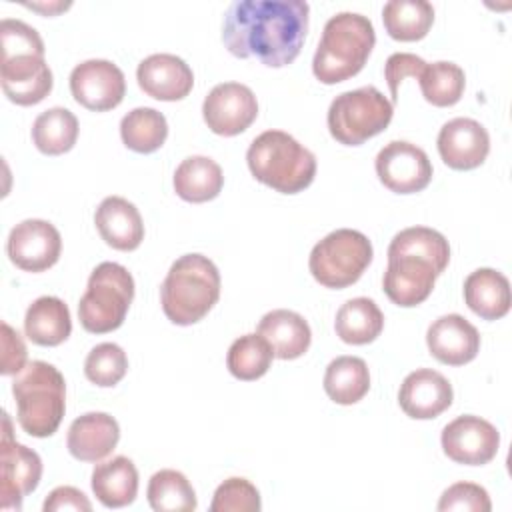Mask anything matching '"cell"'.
<instances>
[{"instance_id": "6da1fadb", "label": "cell", "mask_w": 512, "mask_h": 512, "mask_svg": "<svg viewBox=\"0 0 512 512\" xmlns=\"http://www.w3.org/2000/svg\"><path fill=\"white\" fill-rule=\"evenodd\" d=\"M308 14L304 0H236L224 14L222 42L238 58L282 68L302 50Z\"/></svg>"}, {"instance_id": "7a4b0ae2", "label": "cell", "mask_w": 512, "mask_h": 512, "mask_svg": "<svg viewBox=\"0 0 512 512\" xmlns=\"http://www.w3.org/2000/svg\"><path fill=\"white\" fill-rule=\"evenodd\" d=\"M450 262L448 240L434 228L410 226L388 246V268L382 278L384 294L402 308L422 304L436 278Z\"/></svg>"}, {"instance_id": "3957f363", "label": "cell", "mask_w": 512, "mask_h": 512, "mask_svg": "<svg viewBox=\"0 0 512 512\" xmlns=\"http://www.w3.org/2000/svg\"><path fill=\"white\" fill-rule=\"evenodd\" d=\"M374 44L376 32L366 16L340 12L324 24L312 72L322 84L344 82L364 68Z\"/></svg>"}, {"instance_id": "277c9868", "label": "cell", "mask_w": 512, "mask_h": 512, "mask_svg": "<svg viewBox=\"0 0 512 512\" xmlns=\"http://www.w3.org/2000/svg\"><path fill=\"white\" fill-rule=\"evenodd\" d=\"M220 298V272L202 254H184L168 270L160 286L166 318L178 326L200 322Z\"/></svg>"}, {"instance_id": "5b68a950", "label": "cell", "mask_w": 512, "mask_h": 512, "mask_svg": "<svg viewBox=\"0 0 512 512\" xmlns=\"http://www.w3.org/2000/svg\"><path fill=\"white\" fill-rule=\"evenodd\" d=\"M252 176L282 194H298L316 176V158L294 136L282 130H266L256 136L246 152Z\"/></svg>"}, {"instance_id": "8992f818", "label": "cell", "mask_w": 512, "mask_h": 512, "mask_svg": "<svg viewBox=\"0 0 512 512\" xmlns=\"http://www.w3.org/2000/svg\"><path fill=\"white\" fill-rule=\"evenodd\" d=\"M16 418L34 438L52 436L66 412V382L54 364L32 360L12 382Z\"/></svg>"}, {"instance_id": "52a82bcc", "label": "cell", "mask_w": 512, "mask_h": 512, "mask_svg": "<svg viewBox=\"0 0 512 512\" xmlns=\"http://www.w3.org/2000/svg\"><path fill=\"white\" fill-rule=\"evenodd\" d=\"M134 300V278L116 262L98 264L86 292L78 302V318L86 332L106 334L124 324L128 308Z\"/></svg>"}, {"instance_id": "ba28073f", "label": "cell", "mask_w": 512, "mask_h": 512, "mask_svg": "<svg viewBox=\"0 0 512 512\" xmlns=\"http://www.w3.org/2000/svg\"><path fill=\"white\" fill-rule=\"evenodd\" d=\"M394 116V104L374 86L338 94L328 108V130L344 146H360L380 134Z\"/></svg>"}, {"instance_id": "9c48e42d", "label": "cell", "mask_w": 512, "mask_h": 512, "mask_svg": "<svg viewBox=\"0 0 512 512\" xmlns=\"http://www.w3.org/2000/svg\"><path fill=\"white\" fill-rule=\"evenodd\" d=\"M372 256L374 250L368 236L352 228H338L312 248L308 268L318 284L340 290L360 280Z\"/></svg>"}, {"instance_id": "30bf717a", "label": "cell", "mask_w": 512, "mask_h": 512, "mask_svg": "<svg viewBox=\"0 0 512 512\" xmlns=\"http://www.w3.org/2000/svg\"><path fill=\"white\" fill-rule=\"evenodd\" d=\"M42 476L40 456L12 438V424L4 412V432L0 446V508L20 510L22 500L36 490Z\"/></svg>"}, {"instance_id": "8fae6325", "label": "cell", "mask_w": 512, "mask_h": 512, "mask_svg": "<svg viewBox=\"0 0 512 512\" xmlns=\"http://www.w3.org/2000/svg\"><path fill=\"white\" fill-rule=\"evenodd\" d=\"M376 174L380 182L396 194H414L432 180L428 154L406 140H392L376 154Z\"/></svg>"}, {"instance_id": "7c38bea8", "label": "cell", "mask_w": 512, "mask_h": 512, "mask_svg": "<svg viewBox=\"0 0 512 512\" xmlns=\"http://www.w3.org/2000/svg\"><path fill=\"white\" fill-rule=\"evenodd\" d=\"M70 92L80 106L92 112L112 110L126 94L124 72L110 60H84L70 72Z\"/></svg>"}, {"instance_id": "4fadbf2b", "label": "cell", "mask_w": 512, "mask_h": 512, "mask_svg": "<svg viewBox=\"0 0 512 512\" xmlns=\"http://www.w3.org/2000/svg\"><path fill=\"white\" fill-rule=\"evenodd\" d=\"M62 252V238L54 224L40 218H28L16 224L6 240V254L12 264L26 272H44L52 268Z\"/></svg>"}, {"instance_id": "5bb4252c", "label": "cell", "mask_w": 512, "mask_h": 512, "mask_svg": "<svg viewBox=\"0 0 512 512\" xmlns=\"http://www.w3.org/2000/svg\"><path fill=\"white\" fill-rule=\"evenodd\" d=\"M440 442L450 460L466 466H482L496 456L500 432L488 420L464 414L442 428Z\"/></svg>"}, {"instance_id": "9a60e30c", "label": "cell", "mask_w": 512, "mask_h": 512, "mask_svg": "<svg viewBox=\"0 0 512 512\" xmlns=\"http://www.w3.org/2000/svg\"><path fill=\"white\" fill-rule=\"evenodd\" d=\"M202 116L214 134L236 136L256 120L258 100L246 84L222 82L204 98Z\"/></svg>"}, {"instance_id": "2e32d148", "label": "cell", "mask_w": 512, "mask_h": 512, "mask_svg": "<svg viewBox=\"0 0 512 512\" xmlns=\"http://www.w3.org/2000/svg\"><path fill=\"white\" fill-rule=\"evenodd\" d=\"M0 80L6 98L18 106H34L52 92V70L40 54L2 58Z\"/></svg>"}, {"instance_id": "e0dca14e", "label": "cell", "mask_w": 512, "mask_h": 512, "mask_svg": "<svg viewBox=\"0 0 512 512\" xmlns=\"http://www.w3.org/2000/svg\"><path fill=\"white\" fill-rule=\"evenodd\" d=\"M438 152L452 170L478 168L490 152L488 130L474 118H452L438 132Z\"/></svg>"}, {"instance_id": "ac0fdd59", "label": "cell", "mask_w": 512, "mask_h": 512, "mask_svg": "<svg viewBox=\"0 0 512 512\" xmlns=\"http://www.w3.org/2000/svg\"><path fill=\"white\" fill-rule=\"evenodd\" d=\"M454 400L452 384L432 368L410 372L398 390V404L414 420H430L450 408Z\"/></svg>"}, {"instance_id": "d6986e66", "label": "cell", "mask_w": 512, "mask_h": 512, "mask_svg": "<svg viewBox=\"0 0 512 512\" xmlns=\"http://www.w3.org/2000/svg\"><path fill=\"white\" fill-rule=\"evenodd\" d=\"M138 86L144 94L162 102H176L190 94L194 86L192 68L176 54H150L138 64Z\"/></svg>"}, {"instance_id": "ffe728a7", "label": "cell", "mask_w": 512, "mask_h": 512, "mask_svg": "<svg viewBox=\"0 0 512 512\" xmlns=\"http://www.w3.org/2000/svg\"><path fill=\"white\" fill-rule=\"evenodd\" d=\"M430 354L448 366H464L480 352V334L460 314H444L436 318L426 332Z\"/></svg>"}, {"instance_id": "44dd1931", "label": "cell", "mask_w": 512, "mask_h": 512, "mask_svg": "<svg viewBox=\"0 0 512 512\" xmlns=\"http://www.w3.org/2000/svg\"><path fill=\"white\" fill-rule=\"evenodd\" d=\"M120 440L118 422L106 412H86L78 416L66 436L68 452L80 462H100Z\"/></svg>"}, {"instance_id": "7402d4cb", "label": "cell", "mask_w": 512, "mask_h": 512, "mask_svg": "<svg viewBox=\"0 0 512 512\" xmlns=\"http://www.w3.org/2000/svg\"><path fill=\"white\" fill-rule=\"evenodd\" d=\"M100 238L114 250H136L144 240V222L138 208L122 196L104 198L94 214Z\"/></svg>"}, {"instance_id": "603a6c76", "label": "cell", "mask_w": 512, "mask_h": 512, "mask_svg": "<svg viewBox=\"0 0 512 512\" xmlns=\"http://www.w3.org/2000/svg\"><path fill=\"white\" fill-rule=\"evenodd\" d=\"M258 334L270 344L274 356L280 360L300 358L312 342L308 322L298 312L286 308L264 314L258 322Z\"/></svg>"}, {"instance_id": "cb8c5ba5", "label": "cell", "mask_w": 512, "mask_h": 512, "mask_svg": "<svg viewBox=\"0 0 512 512\" xmlns=\"http://www.w3.org/2000/svg\"><path fill=\"white\" fill-rule=\"evenodd\" d=\"M464 300L482 320H498L512 304L508 278L494 268H478L464 280Z\"/></svg>"}, {"instance_id": "d4e9b609", "label": "cell", "mask_w": 512, "mask_h": 512, "mask_svg": "<svg viewBox=\"0 0 512 512\" xmlns=\"http://www.w3.org/2000/svg\"><path fill=\"white\" fill-rule=\"evenodd\" d=\"M92 492L106 508H122L138 494V470L126 456H114L92 470Z\"/></svg>"}, {"instance_id": "484cf974", "label": "cell", "mask_w": 512, "mask_h": 512, "mask_svg": "<svg viewBox=\"0 0 512 512\" xmlns=\"http://www.w3.org/2000/svg\"><path fill=\"white\" fill-rule=\"evenodd\" d=\"M24 332L38 346H58L72 332L68 306L56 296L36 298L24 316Z\"/></svg>"}, {"instance_id": "4316f807", "label": "cell", "mask_w": 512, "mask_h": 512, "mask_svg": "<svg viewBox=\"0 0 512 512\" xmlns=\"http://www.w3.org/2000/svg\"><path fill=\"white\" fill-rule=\"evenodd\" d=\"M224 186L222 168L208 156H188L174 172L176 194L192 204L214 200Z\"/></svg>"}, {"instance_id": "83f0119b", "label": "cell", "mask_w": 512, "mask_h": 512, "mask_svg": "<svg viewBox=\"0 0 512 512\" xmlns=\"http://www.w3.org/2000/svg\"><path fill=\"white\" fill-rule=\"evenodd\" d=\"M382 328L384 314L372 298H350L336 312L334 330L336 336L346 344H370L380 336Z\"/></svg>"}, {"instance_id": "f1b7e54d", "label": "cell", "mask_w": 512, "mask_h": 512, "mask_svg": "<svg viewBox=\"0 0 512 512\" xmlns=\"http://www.w3.org/2000/svg\"><path fill=\"white\" fill-rule=\"evenodd\" d=\"M324 390L336 404L350 406L360 402L370 390V372L358 356H338L324 372Z\"/></svg>"}, {"instance_id": "f546056e", "label": "cell", "mask_w": 512, "mask_h": 512, "mask_svg": "<svg viewBox=\"0 0 512 512\" xmlns=\"http://www.w3.org/2000/svg\"><path fill=\"white\" fill-rule=\"evenodd\" d=\"M382 22L390 38L422 40L434 22V6L426 0H390L382 8Z\"/></svg>"}, {"instance_id": "4dcf8cb0", "label": "cell", "mask_w": 512, "mask_h": 512, "mask_svg": "<svg viewBox=\"0 0 512 512\" xmlns=\"http://www.w3.org/2000/svg\"><path fill=\"white\" fill-rule=\"evenodd\" d=\"M78 138L76 116L62 106H54L36 116L32 124L34 146L46 156H60L74 148Z\"/></svg>"}, {"instance_id": "1f68e13d", "label": "cell", "mask_w": 512, "mask_h": 512, "mask_svg": "<svg viewBox=\"0 0 512 512\" xmlns=\"http://www.w3.org/2000/svg\"><path fill=\"white\" fill-rule=\"evenodd\" d=\"M120 136L126 148L138 154L156 152L168 138V122L156 108L140 106L130 110L120 122Z\"/></svg>"}, {"instance_id": "d6a6232c", "label": "cell", "mask_w": 512, "mask_h": 512, "mask_svg": "<svg viewBox=\"0 0 512 512\" xmlns=\"http://www.w3.org/2000/svg\"><path fill=\"white\" fill-rule=\"evenodd\" d=\"M148 504L156 512H192L196 510V492L188 478L172 468L158 470L148 482Z\"/></svg>"}, {"instance_id": "836d02e7", "label": "cell", "mask_w": 512, "mask_h": 512, "mask_svg": "<svg viewBox=\"0 0 512 512\" xmlns=\"http://www.w3.org/2000/svg\"><path fill=\"white\" fill-rule=\"evenodd\" d=\"M418 80L424 100L438 108L454 106L462 98L466 88L464 70L458 64L446 60L426 64Z\"/></svg>"}, {"instance_id": "e575fe53", "label": "cell", "mask_w": 512, "mask_h": 512, "mask_svg": "<svg viewBox=\"0 0 512 512\" xmlns=\"http://www.w3.org/2000/svg\"><path fill=\"white\" fill-rule=\"evenodd\" d=\"M272 358L274 352L270 344L258 332L244 334L230 344L226 354V366L234 378L250 382L262 378L268 372Z\"/></svg>"}, {"instance_id": "d590c367", "label": "cell", "mask_w": 512, "mask_h": 512, "mask_svg": "<svg viewBox=\"0 0 512 512\" xmlns=\"http://www.w3.org/2000/svg\"><path fill=\"white\" fill-rule=\"evenodd\" d=\"M128 372V356L114 342L96 344L84 362L86 378L102 388L116 386Z\"/></svg>"}, {"instance_id": "8d00e7d4", "label": "cell", "mask_w": 512, "mask_h": 512, "mask_svg": "<svg viewBox=\"0 0 512 512\" xmlns=\"http://www.w3.org/2000/svg\"><path fill=\"white\" fill-rule=\"evenodd\" d=\"M262 508L258 488L240 476L224 480L212 498V512H258Z\"/></svg>"}, {"instance_id": "74e56055", "label": "cell", "mask_w": 512, "mask_h": 512, "mask_svg": "<svg viewBox=\"0 0 512 512\" xmlns=\"http://www.w3.org/2000/svg\"><path fill=\"white\" fill-rule=\"evenodd\" d=\"M2 38V58L20 56V54H40L44 56V42L36 28L28 26L22 20L4 18L0 22Z\"/></svg>"}, {"instance_id": "f35d334b", "label": "cell", "mask_w": 512, "mask_h": 512, "mask_svg": "<svg viewBox=\"0 0 512 512\" xmlns=\"http://www.w3.org/2000/svg\"><path fill=\"white\" fill-rule=\"evenodd\" d=\"M490 508H492V502L486 488L474 482H456L448 486L438 500L440 512H448V510L490 512Z\"/></svg>"}, {"instance_id": "ab89813d", "label": "cell", "mask_w": 512, "mask_h": 512, "mask_svg": "<svg viewBox=\"0 0 512 512\" xmlns=\"http://www.w3.org/2000/svg\"><path fill=\"white\" fill-rule=\"evenodd\" d=\"M426 62L416 56V54H410V52H394L392 56H388L386 60V66H384V78L388 82V88H390V102L396 104L398 100V86L400 82L406 78V76H412V78H418L420 72L424 70Z\"/></svg>"}, {"instance_id": "60d3db41", "label": "cell", "mask_w": 512, "mask_h": 512, "mask_svg": "<svg viewBox=\"0 0 512 512\" xmlns=\"http://www.w3.org/2000/svg\"><path fill=\"white\" fill-rule=\"evenodd\" d=\"M26 344L22 340V336L8 324L2 322V366L0 372L4 376L10 374H18L26 368Z\"/></svg>"}, {"instance_id": "b9f144b4", "label": "cell", "mask_w": 512, "mask_h": 512, "mask_svg": "<svg viewBox=\"0 0 512 512\" xmlns=\"http://www.w3.org/2000/svg\"><path fill=\"white\" fill-rule=\"evenodd\" d=\"M44 512H60V510H84L90 512L92 504L86 494L74 486H58L44 500Z\"/></svg>"}, {"instance_id": "7bdbcfd3", "label": "cell", "mask_w": 512, "mask_h": 512, "mask_svg": "<svg viewBox=\"0 0 512 512\" xmlns=\"http://www.w3.org/2000/svg\"><path fill=\"white\" fill-rule=\"evenodd\" d=\"M24 6L32 8V10H38L42 14H48V16H52V14L60 12V10L70 8V4H62V2H54V4H24Z\"/></svg>"}]
</instances>
